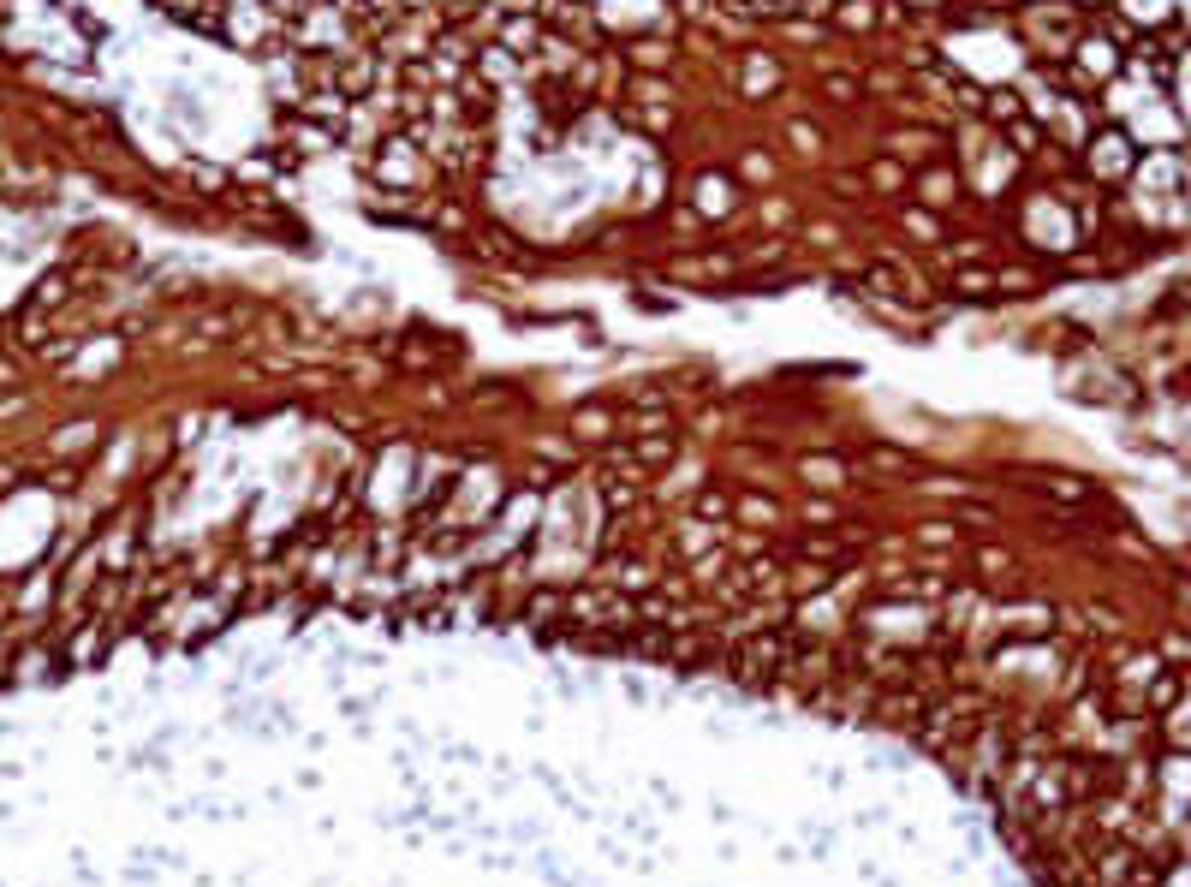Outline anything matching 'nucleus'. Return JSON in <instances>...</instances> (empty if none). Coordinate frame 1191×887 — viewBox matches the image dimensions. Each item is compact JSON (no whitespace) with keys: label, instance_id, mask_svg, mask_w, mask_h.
Returning a JSON list of instances; mask_svg holds the SVG:
<instances>
[{"label":"nucleus","instance_id":"obj_4","mask_svg":"<svg viewBox=\"0 0 1191 887\" xmlns=\"http://www.w3.org/2000/svg\"><path fill=\"white\" fill-rule=\"evenodd\" d=\"M417 143H405V137H394V143H382V167H376V179L382 185H411L417 179Z\"/></svg>","mask_w":1191,"mask_h":887},{"label":"nucleus","instance_id":"obj_12","mask_svg":"<svg viewBox=\"0 0 1191 887\" xmlns=\"http://www.w3.org/2000/svg\"><path fill=\"white\" fill-rule=\"evenodd\" d=\"M876 185H900V167H888V161H876V173H870Z\"/></svg>","mask_w":1191,"mask_h":887},{"label":"nucleus","instance_id":"obj_2","mask_svg":"<svg viewBox=\"0 0 1191 887\" xmlns=\"http://www.w3.org/2000/svg\"><path fill=\"white\" fill-rule=\"evenodd\" d=\"M298 42L304 48H346V18L334 6H316V12L298 18Z\"/></svg>","mask_w":1191,"mask_h":887},{"label":"nucleus","instance_id":"obj_6","mask_svg":"<svg viewBox=\"0 0 1191 887\" xmlns=\"http://www.w3.org/2000/svg\"><path fill=\"white\" fill-rule=\"evenodd\" d=\"M1078 60H1084V72H1090V78H1108L1120 54H1114V42H1102V36H1090V42L1078 48Z\"/></svg>","mask_w":1191,"mask_h":887},{"label":"nucleus","instance_id":"obj_8","mask_svg":"<svg viewBox=\"0 0 1191 887\" xmlns=\"http://www.w3.org/2000/svg\"><path fill=\"white\" fill-rule=\"evenodd\" d=\"M953 191H959V179H953V173H941V167L924 173V197H929V203H953Z\"/></svg>","mask_w":1191,"mask_h":887},{"label":"nucleus","instance_id":"obj_7","mask_svg":"<svg viewBox=\"0 0 1191 887\" xmlns=\"http://www.w3.org/2000/svg\"><path fill=\"white\" fill-rule=\"evenodd\" d=\"M781 84V72H775V60H751V72H745V90L751 96H769Z\"/></svg>","mask_w":1191,"mask_h":887},{"label":"nucleus","instance_id":"obj_9","mask_svg":"<svg viewBox=\"0 0 1191 887\" xmlns=\"http://www.w3.org/2000/svg\"><path fill=\"white\" fill-rule=\"evenodd\" d=\"M870 18H876V6H870V0H852V6L840 12V24H846V30H870Z\"/></svg>","mask_w":1191,"mask_h":887},{"label":"nucleus","instance_id":"obj_1","mask_svg":"<svg viewBox=\"0 0 1191 887\" xmlns=\"http://www.w3.org/2000/svg\"><path fill=\"white\" fill-rule=\"evenodd\" d=\"M1138 149H1132V137L1126 131H1108V137H1096V149H1090V173L1096 179H1126L1138 161H1132Z\"/></svg>","mask_w":1191,"mask_h":887},{"label":"nucleus","instance_id":"obj_10","mask_svg":"<svg viewBox=\"0 0 1191 887\" xmlns=\"http://www.w3.org/2000/svg\"><path fill=\"white\" fill-rule=\"evenodd\" d=\"M745 179H751V185H769V179H775V161H769V155H745Z\"/></svg>","mask_w":1191,"mask_h":887},{"label":"nucleus","instance_id":"obj_11","mask_svg":"<svg viewBox=\"0 0 1191 887\" xmlns=\"http://www.w3.org/2000/svg\"><path fill=\"white\" fill-rule=\"evenodd\" d=\"M906 227H912L918 239H935V215H906Z\"/></svg>","mask_w":1191,"mask_h":887},{"label":"nucleus","instance_id":"obj_5","mask_svg":"<svg viewBox=\"0 0 1191 887\" xmlns=\"http://www.w3.org/2000/svg\"><path fill=\"white\" fill-rule=\"evenodd\" d=\"M733 203H739L733 179H721V173H703V179H697V209H703V221H727Z\"/></svg>","mask_w":1191,"mask_h":887},{"label":"nucleus","instance_id":"obj_3","mask_svg":"<svg viewBox=\"0 0 1191 887\" xmlns=\"http://www.w3.org/2000/svg\"><path fill=\"white\" fill-rule=\"evenodd\" d=\"M596 12L620 30H650L662 24V0H596Z\"/></svg>","mask_w":1191,"mask_h":887}]
</instances>
